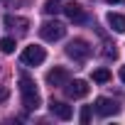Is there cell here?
<instances>
[{
    "label": "cell",
    "instance_id": "1",
    "mask_svg": "<svg viewBox=\"0 0 125 125\" xmlns=\"http://www.w3.org/2000/svg\"><path fill=\"white\" fill-rule=\"evenodd\" d=\"M20 93H22V105L27 110H37L39 108V93H37L34 81L30 76H20Z\"/></svg>",
    "mask_w": 125,
    "mask_h": 125
},
{
    "label": "cell",
    "instance_id": "2",
    "mask_svg": "<svg viewBox=\"0 0 125 125\" xmlns=\"http://www.w3.org/2000/svg\"><path fill=\"white\" fill-rule=\"evenodd\" d=\"M44 59H47V52H44L42 47H37V44L25 47V52L20 54V61H22L25 66H39Z\"/></svg>",
    "mask_w": 125,
    "mask_h": 125
},
{
    "label": "cell",
    "instance_id": "3",
    "mask_svg": "<svg viewBox=\"0 0 125 125\" xmlns=\"http://www.w3.org/2000/svg\"><path fill=\"white\" fill-rule=\"evenodd\" d=\"M39 34L47 42H56V39H61V37L66 34V27L61 25V22H56V20H49V22H44L39 27Z\"/></svg>",
    "mask_w": 125,
    "mask_h": 125
},
{
    "label": "cell",
    "instance_id": "4",
    "mask_svg": "<svg viewBox=\"0 0 125 125\" xmlns=\"http://www.w3.org/2000/svg\"><path fill=\"white\" fill-rule=\"evenodd\" d=\"M66 54L71 59H76V61H83V59L91 56V44L86 39H71L69 47H66Z\"/></svg>",
    "mask_w": 125,
    "mask_h": 125
},
{
    "label": "cell",
    "instance_id": "5",
    "mask_svg": "<svg viewBox=\"0 0 125 125\" xmlns=\"http://www.w3.org/2000/svg\"><path fill=\"white\" fill-rule=\"evenodd\" d=\"M64 86H66V96H69V98H83V96H88V91H91V86H88L86 81H81V79L66 81Z\"/></svg>",
    "mask_w": 125,
    "mask_h": 125
},
{
    "label": "cell",
    "instance_id": "6",
    "mask_svg": "<svg viewBox=\"0 0 125 125\" xmlns=\"http://www.w3.org/2000/svg\"><path fill=\"white\" fill-rule=\"evenodd\" d=\"M118 110H120V105H118L115 101H110V98H105V96L96 98V113H98V115L108 118V115H115Z\"/></svg>",
    "mask_w": 125,
    "mask_h": 125
},
{
    "label": "cell",
    "instance_id": "7",
    "mask_svg": "<svg viewBox=\"0 0 125 125\" xmlns=\"http://www.w3.org/2000/svg\"><path fill=\"white\" fill-rule=\"evenodd\" d=\"M69 81V71L64 69V66H54L49 74H47V83L49 86H64Z\"/></svg>",
    "mask_w": 125,
    "mask_h": 125
},
{
    "label": "cell",
    "instance_id": "8",
    "mask_svg": "<svg viewBox=\"0 0 125 125\" xmlns=\"http://www.w3.org/2000/svg\"><path fill=\"white\" fill-rule=\"evenodd\" d=\"M49 110H52V115H56L59 120H69V118L74 115L71 105H66V103H61V101H52V103H49Z\"/></svg>",
    "mask_w": 125,
    "mask_h": 125
},
{
    "label": "cell",
    "instance_id": "9",
    "mask_svg": "<svg viewBox=\"0 0 125 125\" xmlns=\"http://www.w3.org/2000/svg\"><path fill=\"white\" fill-rule=\"evenodd\" d=\"M66 12V17L71 20V22H86V12H83V8L79 5V3H69V5H64L61 8Z\"/></svg>",
    "mask_w": 125,
    "mask_h": 125
},
{
    "label": "cell",
    "instance_id": "10",
    "mask_svg": "<svg viewBox=\"0 0 125 125\" xmlns=\"http://www.w3.org/2000/svg\"><path fill=\"white\" fill-rule=\"evenodd\" d=\"M108 25L110 30H115L118 34H125V15H118V12H108Z\"/></svg>",
    "mask_w": 125,
    "mask_h": 125
},
{
    "label": "cell",
    "instance_id": "11",
    "mask_svg": "<svg viewBox=\"0 0 125 125\" xmlns=\"http://www.w3.org/2000/svg\"><path fill=\"white\" fill-rule=\"evenodd\" d=\"M5 25H8V27H17V30H22V32H27V27H30V22H27L25 17H12V15H5Z\"/></svg>",
    "mask_w": 125,
    "mask_h": 125
},
{
    "label": "cell",
    "instance_id": "12",
    "mask_svg": "<svg viewBox=\"0 0 125 125\" xmlns=\"http://www.w3.org/2000/svg\"><path fill=\"white\" fill-rule=\"evenodd\" d=\"M0 52L3 54H12L15 52V39L12 37H3L0 39Z\"/></svg>",
    "mask_w": 125,
    "mask_h": 125
},
{
    "label": "cell",
    "instance_id": "13",
    "mask_svg": "<svg viewBox=\"0 0 125 125\" xmlns=\"http://www.w3.org/2000/svg\"><path fill=\"white\" fill-rule=\"evenodd\" d=\"M93 81H96V83L110 81V71H108V69H96V71H93Z\"/></svg>",
    "mask_w": 125,
    "mask_h": 125
},
{
    "label": "cell",
    "instance_id": "14",
    "mask_svg": "<svg viewBox=\"0 0 125 125\" xmlns=\"http://www.w3.org/2000/svg\"><path fill=\"white\" fill-rule=\"evenodd\" d=\"M59 10H61L59 0H47V3H44V12H47V15H56Z\"/></svg>",
    "mask_w": 125,
    "mask_h": 125
},
{
    "label": "cell",
    "instance_id": "15",
    "mask_svg": "<svg viewBox=\"0 0 125 125\" xmlns=\"http://www.w3.org/2000/svg\"><path fill=\"white\" fill-rule=\"evenodd\" d=\"M88 120H91V108H88V105H86V108H83V110H81V123H83V125H86V123H88Z\"/></svg>",
    "mask_w": 125,
    "mask_h": 125
},
{
    "label": "cell",
    "instance_id": "16",
    "mask_svg": "<svg viewBox=\"0 0 125 125\" xmlns=\"http://www.w3.org/2000/svg\"><path fill=\"white\" fill-rule=\"evenodd\" d=\"M3 3H5V5H10V8H12V5H20V3H22V0H3Z\"/></svg>",
    "mask_w": 125,
    "mask_h": 125
},
{
    "label": "cell",
    "instance_id": "17",
    "mask_svg": "<svg viewBox=\"0 0 125 125\" xmlns=\"http://www.w3.org/2000/svg\"><path fill=\"white\" fill-rule=\"evenodd\" d=\"M8 98V88H0V101H5Z\"/></svg>",
    "mask_w": 125,
    "mask_h": 125
},
{
    "label": "cell",
    "instance_id": "18",
    "mask_svg": "<svg viewBox=\"0 0 125 125\" xmlns=\"http://www.w3.org/2000/svg\"><path fill=\"white\" fill-rule=\"evenodd\" d=\"M110 5H120V3H125V0H108Z\"/></svg>",
    "mask_w": 125,
    "mask_h": 125
},
{
    "label": "cell",
    "instance_id": "19",
    "mask_svg": "<svg viewBox=\"0 0 125 125\" xmlns=\"http://www.w3.org/2000/svg\"><path fill=\"white\" fill-rule=\"evenodd\" d=\"M120 79H123V83H125V66L120 69Z\"/></svg>",
    "mask_w": 125,
    "mask_h": 125
}]
</instances>
